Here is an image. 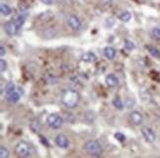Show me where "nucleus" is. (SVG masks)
<instances>
[{
	"label": "nucleus",
	"mask_w": 160,
	"mask_h": 158,
	"mask_svg": "<svg viewBox=\"0 0 160 158\" xmlns=\"http://www.w3.org/2000/svg\"><path fill=\"white\" fill-rule=\"evenodd\" d=\"M81 59L83 60L84 62H96L97 57H96V56L93 52H85V53L82 54Z\"/></svg>",
	"instance_id": "nucleus-12"
},
{
	"label": "nucleus",
	"mask_w": 160,
	"mask_h": 158,
	"mask_svg": "<svg viewBox=\"0 0 160 158\" xmlns=\"http://www.w3.org/2000/svg\"><path fill=\"white\" fill-rule=\"evenodd\" d=\"M104 56H105L108 59H113L116 57V51H115V48L114 47H105V50H104Z\"/></svg>",
	"instance_id": "nucleus-14"
},
{
	"label": "nucleus",
	"mask_w": 160,
	"mask_h": 158,
	"mask_svg": "<svg viewBox=\"0 0 160 158\" xmlns=\"http://www.w3.org/2000/svg\"><path fill=\"white\" fill-rule=\"evenodd\" d=\"M55 1H57V2H58V3H60V2H63L64 0H55Z\"/></svg>",
	"instance_id": "nucleus-31"
},
{
	"label": "nucleus",
	"mask_w": 160,
	"mask_h": 158,
	"mask_svg": "<svg viewBox=\"0 0 160 158\" xmlns=\"http://www.w3.org/2000/svg\"><path fill=\"white\" fill-rule=\"evenodd\" d=\"M130 120L132 121V124H133L134 126H140L143 121V117L139 112L132 111L130 114Z\"/></svg>",
	"instance_id": "nucleus-7"
},
{
	"label": "nucleus",
	"mask_w": 160,
	"mask_h": 158,
	"mask_svg": "<svg viewBox=\"0 0 160 158\" xmlns=\"http://www.w3.org/2000/svg\"><path fill=\"white\" fill-rule=\"evenodd\" d=\"M30 127H31V130H32L35 133H39L41 131V129H42L40 121L37 119H33L32 121H31Z\"/></svg>",
	"instance_id": "nucleus-13"
},
{
	"label": "nucleus",
	"mask_w": 160,
	"mask_h": 158,
	"mask_svg": "<svg viewBox=\"0 0 160 158\" xmlns=\"http://www.w3.org/2000/svg\"><path fill=\"white\" fill-rule=\"evenodd\" d=\"M5 48H4V47L3 46H1L0 47V56L1 57H3V56H5Z\"/></svg>",
	"instance_id": "nucleus-29"
},
{
	"label": "nucleus",
	"mask_w": 160,
	"mask_h": 158,
	"mask_svg": "<svg viewBox=\"0 0 160 158\" xmlns=\"http://www.w3.org/2000/svg\"><path fill=\"white\" fill-rule=\"evenodd\" d=\"M115 138L117 139V141H119L120 142H124L125 139H126V136L122 135V132H116L115 133Z\"/></svg>",
	"instance_id": "nucleus-24"
},
{
	"label": "nucleus",
	"mask_w": 160,
	"mask_h": 158,
	"mask_svg": "<svg viewBox=\"0 0 160 158\" xmlns=\"http://www.w3.org/2000/svg\"><path fill=\"white\" fill-rule=\"evenodd\" d=\"M18 26L16 25L15 22H7L4 25V30L7 35L9 36H15L18 32Z\"/></svg>",
	"instance_id": "nucleus-8"
},
{
	"label": "nucleus",
	"mask_w": 160,
	"mask_h": 158,
	"mask_svg": "<svg viewBox=\"0 0 160 158\" xmlns=\"http://www.w3.org/2000/svg\"><path fill=\"white\" fill-rule=\"evenodd\" d=\"M54 142L60 148H66L69 144L68 139H67L66 136H64L63 135H58L57 137H55Z\"/></svg>",
	"instance_id": "nucleus-9"
},
{
	"label": "nucleus",
	"mask_w": 160,
	"mask_h": 158,
	"mask_svg": "<svg viewBox=\"0 0 160 158\" xmlns=\"http://www.w3.org/2000/svg\"><path fill=\"white\" fill-rule=\"evenodd\" d=\"M15 152L19 157H27L30 153V147L28 143L25 141L18 142L15 147Z\"/></svg>",
	"instance_id": "nucleus-4"
},
{
	"label": "nucleus",
	"mask_w": 160,
	"mask_h": 158,
	"mask_svg": "<svg viewBox=\"0 0 160 158\" xmlns=\"http://www.w3.org/2000/svg\"><path fill=\"white\" fill-rule=\"evenodd\" d=\"M80 99V95L75 90H67L61 97V103L68 109L75 108Z\"/></svg>",
	"instance_id": "nucleus-1"
},
{
	"label": "nucleus",
	"mask_w": 160,
	"mask_h": 158,
	"mask_svg": "<svg viewBox=\"0 0 160 158\" xmlns=\"http://www.w3.org/2000/svg\"><path fill=\"white\" fill-rule=\"evenodd\" d=\"M0 65H1V67H0V69H1V72H4L6 69H7V63H6V62H5L4 59L0 60Z\"/></svg>",
	"instance_id": "nucleus-26"
},
{
	"label": "nucleus",
	"mask_w": 160,
	"mask_h": 158,
	"mask_svg": "<svg viewBox=\"0 0 160 158\" xmlns=\"http://www.w3.org/2000/svg\"><path fill=\"white\" fill-rule=\"evenodd\" d=\"M5 90H6V94L11 93V92H13V91H15V85H14V83L12 82V81L8 82L7 85H6Z\"/></svg>",
	"instance_id": "nucleus-20"
},
{
	"label": "nucleus",
	"mask_w": 160,
	"mask_h": 158,
	"mask_svg": "<svg viewBox=\"0 0 160 158\" xmlns=\"http://www.w3.org/2000/svg\"><path fill=\"white\" fill-rule=\"evenodd\" d=\"M125 47L127 50L128 51H132L133 48L135 47V45L133 44V42L130 40H125Z\"/></svg>",
	"instance_id": "nucleus-22"
},
{
	"label": "nucleus",
	"mask_w": 160,
	"mask_h": 158,
	"mask_svg": "<svg viewBox=\"0 0 160 158\" xmlns=\"http://www.w3.org/2000/svg\"><path fill=\"white\" fill-rule=\"evenodd\" d=\"M119 18H120V20L122 22L127 23V22H128V21L132 19V14L128 11H124L122 13H121V15L119 16Z\"/></svg>",
	"instance_id": "nucleus-17"
},
{
	"label": "nucleus",
	"mask_w": 160,
	"mask_h": 158,
	"mask_svg": "<svg viewBox=\"0 0 160 158\" xmlns=\"http://www.w3.org/2000/svg\"><path fill=\"white\" fill-rule=\"evenodd\" d=\"M0 157L1 158H8L9 157V151L4 146L0 147Z\"/></svg>",
	"instance_id": "nucleus-21"
},
{
	"label": "nucleus",
	"mask_w": 160,
	"mask_h": 158,
	"mask_svg": "<svg viewBox=\"0 0 160 158\" xmlns=\"http://www.w3.org/2000/svg\"><path fill=\"white\" fill-rule=\"evenodd\" d=\"M152 34H153V36L156 38V39H158V40H160V28H155V29H153L152 30Z\"/></svg>",
	"instance_id": "nucleus-25"
},
{
	"label": "nucleus",
	"mask_w": 160,
	"mask_h": 158,
	"mask_svg": "<svg viewBox=\"0 0 160 158\" xmlns=\"http://www.w3.org/2000/svg\"><path fill=\"white\" fill-rule=\"evenodd\" d=\"M141 133H142V136H144V138L148 142H154L155 141V139H156L155 132L153 131L150 127L143 126L142 129H141Z\"/></svg>",
	"instance_id": "nucleus-5"
},
{
	"label": "nucleus",
	"mask_w": 160,
	"mask_h": 158,
	"mask_svg": "<svg viewBox=\"0 0 160 158\" xmlns=\"http://www.w3.org/2000/svg\"><path fill=\"white\" fill-rule=\"evenodd\" d=\"M67 24L68 26L74 30V31H78V30L81 29V22H80L79 18L75 15H70L67 19Z\"/></svg>",
	"instance_id": "nucleus-6"
},
{
	"label": "nucleus",
	"mask_w": 160,
	"mask_h": 158,
	"mask_svg": "<svg viewBox=\"0 0 160 158\" xmlns=\"http://www.w3.org/2000/svg\"><path fill=\"white\" fill-rule=\"evenodd\" d=\"M47 124H48V126L52 127V129L58 130L61 126H62L63 119L58 114H51L47 119Z\"/></svg>",
	"instance_id": "nucleus-3"
},
{
	"label": "nucleus",
	"mask_w": 160,
	"mask_h": 158,
	"mask_svg": "<svg viewBox=\"0 0 160 158\" xmlns=\"http://www.w3.org/2000/svg\"><path fill=\"white\" fill-rule=\"evenodd\" d=\"M148 52H150V54H151V56H153V57H159V54H160V52L154 47H148Z\"/></svg>",
	"instance_id": "nucleus-23"
},
{
	"label": "nucleus",
	"mask_w": 160,
	"mask_h": 158,
	"mask_svg": "<svg viewBox=\"0 0 160 158\" xmlns=\"http://www.w3.org/2000/svg\"><path fill=\"white\" fill-rule=\"evenodd\" d=\"M126 104H127V107H128V109H131V108L134 105V101H132L131 99H128Z\"/></svg>",
	"instance_id": "nucleus-27"
},
{
	"label": "nucleus",
	"mask_w": 160,
	"mask_h": 158,
	"mask_svg": "<svg viewBox=\"0 0 160 158\" xmlns=\"http://www.w3.org/2000/svg\"><path fill=\"white\" fill-rule=\"evenodd\" d=\"M55 36V31L54 29L52 28H48V29H46L44 31V37L46 39H52Z\"/></svg>",
	"instance_id": "nucleus-18"
},
{
	"label": "nucleus",
	"mask_w": 160,
	"mask_h": 158,
	"mask_svg": "<svg viewBox=\"0 0 160 158\" xmlns=\"http://www.w3.org/2000/svg\"><path fill=\"white\" fill-rule=\"evenodd\" d=\"M83 148L89 155H92V156H99L102 153L101 145L99 144V142H97L96 141H86Z\"/></svg>",
	"instance_id": "nucleus-2"
},
{
	"label": "nucleus",
	"mask_w": 160,
	"mask_h": 158,
	"mask_svg": "<svg viewBox=\"0 0 160 158\" xmlns=\"http://www.w3.org/2000/svg\"><path fill=\"white\" fill-rule=\"evenodd\" d=\"M113 105L116 109H118V110H122V109L124 108V103L122 102V100L119 97H117V98L113 100Z\"/></svg>",
	"instance_id": "nucleus-19"
},
{
	"label": "nucleus",
	"mask_w": 160,
	"mask_h": 158,
	"mask_svg": "<svg viewBox=\"0 0 160 158\" xmlns=\"http://www.w3.org/2000/svg\"><path fill=\"white\" fill-rule=\"evenodd\" d=\"M101 1H102L103 3H105V4H110L111 2L113 1V0H101Z\"/></svg>",
	"instance_id": "nucleus-30"
},
{
	"label": "nucleus",
	"mask_w": 160,
	"mask_h": 158,
	"mask_svg": "<svg viewBox=\"0 0 160 158\" xmlns=\"http://www.w3.org/2000/svg\"><path fill=\"white\" fill-rule=\"evenodd\" d=\"M20 99V95L16 91H13V92L6 94V100H7L9 103H12V104H15Z\"/></svg>",
	"instance_id": "nucleus-11"
},
{
	"label": "nucleus",
	"mask_w": 160,
	"mask_h": 158,
	"mask_svg": "<svg viewBox=\"0 0 160 158\" xmlns=\"http://www.w3.org/2000/svg\"><path fill=\"white\" fill-rule=\"evenodd\" d=\"M41 1L46 5H52L53 3V0H41Z\"/></svg>",
	"instance_id": "nucleus-28"
},
{
	"label": "nucleus",
	"mask_w": 160,
	"mask_h": 158,
	"mask_svg": "<svg viewBox=\"0 0 160 158\" xmlns=\"http://www.w3.org/2000/svg\"><path fill=\"white\" fill-rule=\"evenodd\" d=\"M106 84L111 88H115V87L118 86L119 80L114 74H108L106 76Z\"/></svg>",
	"instance_id": "nucleus-10"
},
{
	"label": "nucleus",
	"mask_w": 160,
	"mask_h": 158,
	"mask_svg": "<svg viewBox=\"0 0 160 158\" xmlns=\"http://www.w3.org/2000/svg\"><path fill=\"white\" fill-rule=\"evenodd\" d=\"M0 12L3 16H8L12 13V9L10 8V6H8L7 4L2 3L0 5Z\"/></svg>",
	"instance_id": "nucleus-16"
},
{
	"label": "nucleus",
	"mask_w": 160,
	"mask_h": 158,
	"mask_svg": "<svg viewBox=\"0 0 160 158\" xmlns=\"http://www.w3.org/2000/svg\"><path fill=\"white\" fill-rule=\"evenodd\" d=\"M25 19H26V15L25 14H18L16 15L15 19H14V22L16 23V25L18 26V28H21L23 26L24 22H25Z\"/></svg>",
	"instance_id": "nucleus-15"
}]
</instances>
